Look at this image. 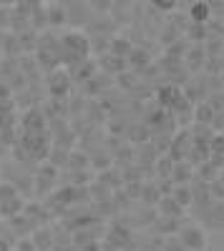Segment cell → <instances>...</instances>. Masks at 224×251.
<instances>
[]
</instances>
